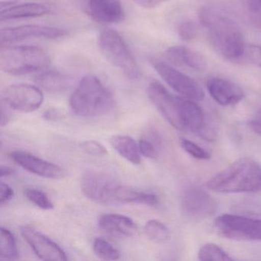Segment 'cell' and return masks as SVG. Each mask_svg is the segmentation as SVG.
Here are the masks:
<instances>
[{"instance_id": "6da1fadb", "label": "cell", "mask_w": 261, "mask_h": 261, "mask_svg": "<svg viewBox=\"0 0 261 261\" xmlns=\"http://www.w3.org/2000/svg\"><path fill=\"white\" fill-rule=\"evenodd\" d=\"M147 94L154 106L174 128L196 134L204 140H215V131L195 101L172 94L157 82L149 84Z\"/></svg>"}, {"instance_id": "7a4b0ae2", "label": "cell", "mask_w": 261, "mask_h": 261, "mask_svg": "<svg viewBox=\"0 0 261 261\" xmlns=\"http://www.w3.org/2000/svg\"><path fill=\"white\" fill-rule=\"evenodd\" d=\"M199 18L212 47L220 56L228 60L242 57L246 50L244 35L234 20L210 8L201 10Z\"/></svg>"}, {"instance_id": "3957f363", "label": "cell", "mask_w": 261, "mask_h": 261, "mask_svg": "<svg viewBox=\"0 0 261 261\" xmlns=\"http://www.w3.org/2000/svg\"><path fill=\"white\" fill-rule=\"evenodd\" d=\"M206 187L219 193L259 192L261 166L252 159H239L211 178Z\"/></svg>"}, {"instance_id": "277c9868", "label": "cell", "mask_w": 261, "mask_h": 261, "mask_svg": "<svg viewBox=\"0 0 261 261\" xmlns=\"http://www.w3.org/2000/svg\"><path fill=\"white\" fill-rule=\"evenodd\" d=\"M71 111L83 117H97L111 112L115 99L110 90L94 75L85 76L69 100Z\"/></svg>"}, {"instance_id": "5b68a950", "label": "cell", "mask_w": 261, "mask_h": 261, "mask_svg": "<svg viewBox=\"0 0 261 261\" xmlns=\"http://www.w3.org/2000/svg\"><path fill=\"white\" fill-rule=\"evenodd\" d=\"M50 58L39 46L17 45L2 46L0 50V68L11 75H24L48 68Z\"/></svg>"}, {"instance_id": "8992f818", "label": "cell", "mask_w": 261, "mask_h": 261, "mask_svg": "<svg viewBox=\"0 0 261 261\" xmlns=\"http://www.w3.org/2000/svg\"><path fill=\"white\" fill-rule=\"evenodd\" d=\"M98 45L105 59L120 69L127 79L137 80L140 77L138 63L118 32L110 28L102 30L99 35Z\"/></svg>"}, {"instance_id": "52a82bcc", "label": "cell", "mask_w": 261, "mask_h": 261, "mask_svg": "<svg viewBox=\"0 0 261 261\" xmlns=\"http://www.w3.org/2000/svg\"><path fill=\"white\" fill-rule=\"evenodd\" d=\"M84 195L94 202L101 205L123 204L125 185L108 174L100 171H88L82 178Z\"/></svg>"}, {"instance_id": "ba28073f", "label": "cell", "mask_w": 261, "mask_h": 261, "mask_svg": "<svg viewBox=\"0 0 261 261\" xmlns=\"http://www.w3.org/2000/svg\"><path fill=\"white\" fill-rule=\"evenodd\" d=\"M215 226L221 236L228 239L261 241V219L225 214L216 218Z\"/></svg>"}, {"instance_id": "9c48e42d", "label": "cell", "mask_w": 261, "mask_h": 261, "mask_svg": "<svg viewBox=\"0 0 261 261\" xmlns=\"http://www.w3.org/2000/svg\"><path fill=\"white\" fill-rule=\"evenodd\" d=\"M150 62L161 79L180 95L195 102L204 99V91L199 84L190 76L166 62L156 59H152Z\"/></svg>"}, {"instance_id": "30bf717a", "label": "cell", "mask_w": 261, "mask_h": 261, "mask_svg": "<svg viewBox=\"0 0 261 261\" xmlns=\"http://www.w3.org/2000/svg\"><path fill=\"white\" fill-rule=\"evenodd\" d=\"M44 96L39 87L28 84L10 85L4 92V102L15 111L30 113L36 111L43 103Z\"/></svg>"}, {"instance_id": "8fae6325", "label": "cell", "mask_w": 261, "mask_h": 261, "mask_svg": "<svg viewBox=\"0 0 261 261\" xmlns=\"http://www.w3.org/2000/svg\"><path fill=\"white\" fill-rule=\"evenodd\" d=\"M68 31L57 27L39 25H25L12 28L3 29L0 32V42L4 44L14 43L27 39H58L68 35Z\"/></svg>"}, {"instance_id": "7c38bea8", "label": "cell", "mask_w": 261, "mask_h": 261, "mask_svg": "<svg viewBox=\"0 0 261 261\" xmlns=\"http://www.w3.org/2000/svg\"><path fill=\"white\" fill-rule=\"evenodd\" d=\"M181 205L187 216L198 219L210 217L218 208L216 201L198 187H189L183 192Z\"/></svg>"}, {"instance_id": "4fadbf2b", "label": "cell", "mask_w": 261, "mask_h": 261, "mask_svg": "<svg viewBox=\"0 0 261 261\" xmlns=\"http://www.w3.org/2000/svg\"><path fill=\"white\" fill-rule=\"evenodd\" d=\"M21 234L38 257L45 261H65L66 253L54 241L29 226L20 227Z\"/></svg>"}, {"instance_id": "5bb4252c", "label": "cell", "mask_w": 261, "mask_h": 261, "mask_svg": "<svg viewBox=\"0 0 261 261\" xmlns=\"http://www.w3.org/2000/svg\"><path fill=\"white\" fill-rule=\"evenodd\" d=\"M10 156L22 169L34 175L51 179H62L66 176V172L60 166L29 152L14 151Z\"/></svg>"}, {"instance_id": "9a60e30c", "label": "cell", "mask_w": 261, "mask_h": 261, "mask_svg": "<svg viewBox=\"0 0 261 261\" xmlns=\"http://www.w3.org/2000/svg\"><path fill=\"white\" fill-rule=\"evenodd\" d=\"M211 97L221 106H231L244 99L243 90L233 82L221 77H212L207 82Z\"/></svg>"}, {"instance_id": "2e32d148", "label": "cell", "mask_w": 261, "mask_h": 261, "mask_svg": "<svg viewBox=\"0 0 261 261\" xmlns=\"http://www.w3.org/2000/svg\"><path fill=\"white\" fill-rule=\"evenodd\" d=\"M164 58L172 66L187 67L200 71H204L207 67L204 56L183 45L168 48L164 53Z\"/></svg>"}, {"instance_id": "e0dca14e", "label": "cell", "mask_w": 261, "mask_h": 261, "mask_svg": "<svg viewBox=\"0 0 261 261\" xmlns=\"http://www.w3.org/2000/svg\"><path fill=\"white\" fill-rule=\"evenodd\" d=\"M87 10L94 20L103 23H117L124 18L120 0H88Z\"/></svg>"}, {"instance_id": "ac0fdd59", "label": "cell", "mask_w": 261, "mask_h": 261, "mask_svg": "<svg viewBox=\"0 0 261 261\" xmlns=\"http://www.w3.org/2000/svg\"><path fill=\"white\" fill-rule=\"evenodd\" d=\"M98 225L105 234L113 238H129L137 231V224L130 218L117 214L102 215L99 218Z\"/></svg>"}, {"instance_id": "d6986e66", "label": "cell", "mask_w": 261, "mask_h": 261, "mask_svg": "<svg viewBox=\"0 0 261 261\" xmlns=\"http://www.w3.org/2000/svg\"><path fill=\"white\" fill-rule=\"evenodd\" d=\"M48 7L36 3L19 4L16 2L2 3L0 19L4 21L40 17L48 14Z\"/></svg>"}, {"instance_id": "ffe728a7", "label": "cell", "mask_w": 261, "mask_h": 261, "mask_svg": "<svg viewBox=\"0 0 261 261\" xmlns=\"http://www.w3.org/2000/svg\"><path fill=\"white\" fill-rule=\"evenodd\" d=\"M37 86L48 92H62L72 87L74 79L68 74L58 71H45L35 79Z\"/></svg>"}, {"instance_id": "44dd1931", "label": "cell", "mask_w": 261, "mask_h": 261, "mask_svg": "<svg viewBox=\"0 0 261 261\" xmlns=\"http://www.w3.org/2000/svg\"><path fill=\"white\" fill-rule=\"evenodd\" d=\"M111 146L125 160L134 165H139L141 162L139 145L135 140L125 135H115L111 138Z\"/></svg>"}, {"instance_id": "7402d4cb", "label": "cell", "mask_w": 261, "mask_h": 261, "mask_svg": "<svg viewBox=\"0 0 261 261\" xmlns=\"http://www.w3.org/2000/svg\"><path fill=\"white\" fill-rule=\"evenodd\" d=\"M0 258L10 260L19 259V252L14 235L4 227L0 230Z\"/></svg>"}, {"instance_id": "603a6c76", "label": "cell", "mask_w": 261, "mask_h": 261, "mask_svg": "<svg viewBox=\"0 0 261 261\" xmlns=\"http://www.w3.org/2000/svg\"><path fill=\"white\" fill-rule=\"evenodd\" d=\"M144 232L146 236L156 243H165L170 238L169 228L161 221L157 220H150L144 227Z\"/></svg>"}, {"instance_id": "cb8c5ba5", "label": "cell", "mask_w": 261, "mask_h": 261, "mask_svg": "<svg viewBox=\"0 0 261 261\" xmlns=\"http://www.w3.org/2000/svg\"><path fill=\"white\" fill-rule=\"evenodd\" d=\"M198 259L204 261L233 260L230 255L219 246L214 244H207L201 247L198 251Z\"/></svg>"}, {"instance_id": "d4e9b609", "label": "cell", "mask_w": 261, "mask_h": 261, "mask_svg": "<svg viewBox=\"0 0 261 261\" xmlns=\"http://www.w3.org/2000/svg\"><path fill=\"white\" fill-rule=\"evenodd\" d=\"M94 252L96 256L103 260L120 259V252L110 243L102 238H96L94 242Z\"/></svg>"}, {"instance_id": "484cf974", "label": "cell", "mask_w": 261, "mask_h": 261, "mask_svg": "<svg viewBox=\"0 0 261 261\" xmlns=\"http://www.w3.org/2000/svg\"><path fill=\"white\" fill-rule=\"evenodd\" d=\"M24 194L31 202L40 208L45 209V210H51L54 208V205L49 197L46 193L39 189L27 188L24 191Z\"/></svg>"}, {"instance_id": "4316f807", "label": "cell", "mask_w": 261, "mask_h": 261, "mask_svg": "<svg viewBox=\"0 0 261 261\" xmlns=\"http://www.w3.org/2000/svg\"><path fill=\"white\" fill-rule=\"evenodd\" d=\"M180 145L187 153L197 160H206L211 158L210 154L206 149H203L202 147L190 140L181 139L180 140Z\"/></svg>"}, {"instance_id": "83f0119b", "label": "cell", "mask_w": 261, "mask_h": 261, "mask_svg": "<svg viewBox=\"0 0 261 261\" xmlns=\"http://www.w3.org/2000/svg\"><path fill=\"white\" fill-rule=\"evenodd\" d=\"M158 142L155 137H143L139 141V149L143 156L155 159L158 155Z\"/></svg>"}, {"instance_id": "f1b7e54d", "label": "cell", "mask_w": 261, "mask_h": 261, "mask_svg": "<svg viewBox=\"0 0 261 261\" xmlns=\"http://www.w3.org/2000/svg\"><path fill=\"white\" fill-rule=\"evenodd\" d=\"M198 28L195 22L186 21L180 24L178 29V34L180 39L184 42H191L198 36Z\"/></svg>"}, {"instance_id": "f546056e", "label": "cell", "mask_w": 261, "mask_h": 261, "mask_svg": "<svg viewBox=\"0 0 261 261\" xmlns=\"http://www.w3.org/2000/svg\"><path fill=\"white\" fill-rule=\"evenodd\" d=\"M80 148L84 152L93 156H105L108 154L106 148L95 140H87L81 143Z\"/></svg>"}, {"instance_id": "4dcf8cb0", "label": "cell", "mask_w": 261, "mask_h": 261, "mask_svg": "<svg viewBox=\"0 0 261 261\" xmlns=\"http://www.w3.org/2000/svg\"><path fill=\"white\" fill-rule=\"evenodd\" d=\"M245 53H247L249 61L258 68H261V46L257 45H249L246 47Z\"/></svg>"}, {"instance_id": "1f68e13d", "label": "cell", "mask_w": 261, "mask_h": 261, "mask_svg": "<svg viewBox=\"0 0 261 261\" xmlns=\"http://www.w3.org/2000/svg\"><path fill=\"white\" fill-rule=\"evenodd\" d=\"M14 195V191L7 183L1 182L0 184V202L1 204H5L12 199Z\"/></svg>"}, {"instance_id": "d6a6232c", "label": "cell", "mask_w": 261, "mask_h": 261, "mask_svg": "<svg viewBox=\"0 0 261 261\" xmlns=\"http://www.w3.org/2000/svg\"><path fill=\"white\" fill-rule=\"evenodd\" d=\"M136 4L145 9H152L162 5L169 0H133Z\"/></svg>"}, {"instance_id": "836d02e7", "label": "cell", "mask_w": 261, "mask_h": 261, "mask_svg": "<svg viewBox=\"0 0 261 261\" xmlns=\"http://www.w3.org/2000/svg\"><path fill=\"white\" fill-rule=\"evenodd\" d=\"M249 126L253 132L261 136V111L253 120L249 122Z\"/></svg>"}, {"instance_id": "e575fe53", "label": "cell", "mask_w": 261, "mask_h": 261, "mask_svg": "<svg viewBox=\"0 0 261 261\" xmlns=\"http://www.w3.org/2000/svg\"><path fill=\"white\" fill-rule=\"evenodd\" d=\"M4 107V103H2V108H1V126H4L10 122L11 118V114L8 109H7V105Z\"/></svg>"}, {"instance_id": "d590c367", "label": "cell", "mask_w": 261, "mask_h": 261, "mask_svg": "<svg viewBox=\"0 0 261 261\" xmlns=\"http://www.w3.org/2000/svg\"><path fill=\"white\" fill-rule=\"evenodd\" d=\"M248 6L252 13L261 15V0H248Z\"/></svg>"}, {"instance_id": "8d00e7d4", "label": "cell", "mask_w": 261, "mask_h": 261, "mask_svg": "<svg viewBox=\"0 0 261 261\" xmlns=\"http://www.w3.org/2000/svg\"><path fill=\"white\" fill-rule=\"evenodd\" d=\"M44 117L47 120H56L62 118V114H61L57 110L51 109L48 110L44 114Z\"/></svg>"}, {"instance_id": "74e56055", "label": "cell", "mask_w": 261, "mask_h": 261, "mask_svg": "<svg viewBox=\"0 0 261 261\" xmlns=\"http://www.w3.org/2000/svg\"><path fill=\"white\" fill-rule=\"evenodd\" d=\"M15 169L13 168L9 167V166H1L0 168V176L1 178H4V177L10 176L15 174Z\"/></svg>"}]
</instances>
